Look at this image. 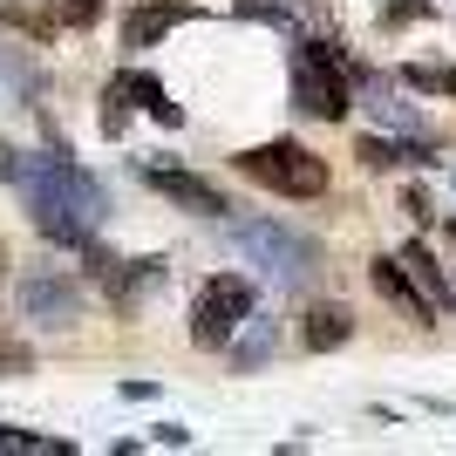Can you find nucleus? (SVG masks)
I'll use <instances>...</instances> for the list:
<instances>
[{"instance_id":"obj_17","label":"nucleus","mask_w":456,"mask_h":456,"mask_svg":"<svg viewBox=\"0 0 456 456\" xmlns=\"http://www.w3.org/2000/svg\"><path fill=\"white\" fill-rule=\"evenodd\" d=\"M0 273H7V239H0Z\"/></svg>"},{"instance_id":"obj_13","label":"nucleus","mask_w":456,"mask_h":456,"mask_svg":"<svg viewBox=\"0 0 456 456\" xmlns=\"http://www.w3.org/2000/svg\"><path fill=\"white\" fill-rule=\"evenodd\" d=\"M416 151H402V143H381V136H368L362 143V164H375V171H388V164H409Z\"/></svg>"},{"instance_id":"obj_9","label":"nucleus","mask_w":456,"mask_h":456,"mask_svg":"<svg viewBox=\"0 0 456 456\" xmlns=\"http://www.w3.org/2000/svg\"><path fill=\"white\" fill-rule=\"evenodd\" d=\"M347 334H354V314H347V306H314V314H306V327H300V341L314 347V354L341 347Z\"/></svg>"},{"instance_id":"obj_1","label":"nucleus","mask_w":456,"mask_h":456,"mask_svg":"<svg viewBox=\"0 0 456 456\" xmlns=\"http://www.w3.org/2000/svg\"><path fill=\"white\" fill-rule=\"evenodd\" d=\"M14 184H20V205H28V218H35L48 239H89L95 225H102V191L89 184V177L69 164V157H20L14 164Z\"/></svg>"},{"instance_id":"obj_15","label":"nucleus","mask_w":456,"mask_h":456,"mask_svg":"<svg viewBox=\"0 0 456 456\" xmlns=\"http://www.w3.org/2000/svg\"><path fill=\"white\" fill-rule=\"evenodd\" d=\"M0 368H14V375L28 368V347H20V341H7V334H0Z\"/></svg>"},{"instance_id":"obj_11","label":"nucleus","mask_w":456,"mask_h":456,"mask_svg":"<svg viewBox=\"0 0 456 456\" xmlns=\"http://www.w3.org/2000/svg\"><path fill=\"white\" fill-rule=\"evenodd\" d=\"M177 20H184V7H143V14H130L123 41H130V48H151V41L164 35V28H177Z\"/></svg>"},{"instance_id":"obj_6","label":"nucleus","mask_w":456,"mask_h":456,"mask_svg":"<svg viewBox=\"0 0 456 456\" xmlns=\"http://www.w3.org/2000/svg\"><path fill=\"white\" fill-rule=\"evenodd\" d=\"M375 293H381L388 306H395V314H409L416 327H429V321H436V306L422 300V286L409 280V266H402V259H375Z\"/></svg>"},{"instance_id":"obj_4","label":"nucleus","mask_w":456,"mask_h":456,"mask_svg":"<svg viewBox=\"0 0 456 456\" xmlns=\"http://www.w3.org/2000/svg\"><path fill=\"white\" fill-rule=\"evenodd\" d=\"M246 321H252V280L246 273H218V280L198 286V306H191V341L198 347H225Z\"/></svg>"},{"instance_id":"obj_3","label":"nucleus","mask_w":456,"mask_h":456,"mask_svg":"<svg viewBox=\"0 0 456 456\" xmlns=\"http://www.w3.org/2000/svg\"><path fill=\"white\" fill-rule=\"evenodd\" d=\"M293 102H300L306 116H327V123H341V116L354 110L347 69L327 41H300V55H293Z\"/></svg>"},{"instance_id":"obj_7","label":"nucleus","mask_w":456,"mask_h":456,"mask_svg":"<svg viewBox=\"0 0 456 456\" xmlns=\"http://www.w3.org/2000/svg\"><path fill=\"white\" fill-rule=\"evenodd\" d=\"M20 306H28V321L69 327L82 300H76V286H69V280H28V286H20Z\"/></svg>"},{"instance_id":"obj_12","label":"nucleus","mask_w":456,"mask_h":456,"mask_svg":"<svg viewBox=\"0 0 456 456\" xmlns=\"http://www.w3.org/2000/svg\"><path fill=\"white\" fill-rule=\"evenodd\" d=\"M28 95H35V69L14 48H0V102H28Z\"/></svg>"},{"instance_id":"obj_2","label":"nucleus","mask_w":456,"mask_h":456,"mask_svg":"<svg viewBox=\"0 0 456 456\" xmlns=\"http://www.w3.org/2000/svg\"><path fill=\"white\" fill-rule=\"evenodd\" d=\"M232 164H239L252 184L280 191V198H321L327 191V157H314L306 143H293V136H273L259 151H239Z\"/></svg>"},{"instance_id":"obj_16","label":"nucleus","mask_w":456,"mask_h":456,"mask_svg":"<svg viewBox=\"0 0 456 456\" xmlns=\"http://www.w3.org/2000/svg\"><path fill=\"white\" fill-rule=\"evenodd\" d=\"M14 164H20V157L7 151V143H0V177H14Z\"/></svg>"},{"instance_id":"obj_14","label":"nucleus","mask_w":456,"mask_h":456,"mask_svg":"<svg viewBox=\"0 0 456 456\" xmlns=\"http://www.w3.org/2000/svg\"><path fill=\"white\" fill-rule=\"evenodd\" d=\"M61 14H69V28H95V20H102V0H61Z\"/></svg>"},{"instance_id":"obj_8","label":"nucleus","mask_w":456,"mask_h":456,"mask_svg":"<svg viewBox=\"0 0 456 456\" xmlns=\"http://www.w3.org/2000/svg\"><path fill=\"white\" fill-rule=\"evenodd\" d=\"M151 184L171 198V205H184V211H198V218H225V198L205 184V177H184V171H151Z\"/></svg>"},{"instance_id":"obj_10","label":"nucleus","mask_w":456,"mask_h":456,"mask_svg":"<svg viewBox=\"0 0 456 456\" xmlns=\"http://www.w3.org/2000/svg\"><path fill=\"white\" fill-rule=\"evenodd\" d=\"M402 266H409V280L422 286V300L436 306V314H450V280H443L436 252H429V246H409V252H402Z\"/></svg>"},{"instance_id":"obj_5","label":"nucleus","mask_w":456,"mask_h":456,"mask_svg":"<svg viewBox=\"0 0 456 456\" xmlns=\"http://www.w3.org/2000/svg\"><path fill=\"white\" fill-rule=\"evenodd\" d=\"M232 246L246 252L252 266H266L273 280H306V273L321 266V246H314V239H300V232H286V225H266V218L232 225Z\"/></svg>"}]
</instances>
